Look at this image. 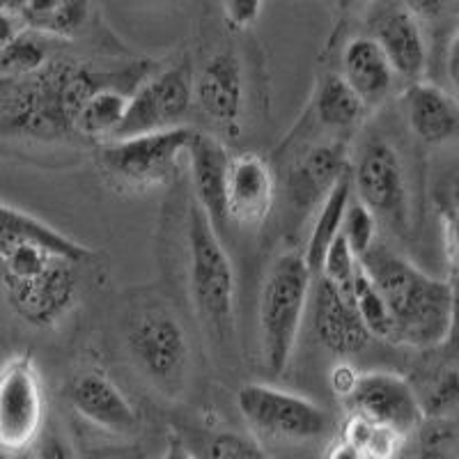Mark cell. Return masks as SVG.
<instances>
[{
    "label": "cell",
    "mask_w": 459,
    "mask_h": 459,
    "mask_svg": "<svg viewBox=\"0 0 459 459\" xmlns=\"http://www.w3.org/2000/svg\"><path fill=\"white\" fill-rule=\"evenodd\" d=\"M360 264L386 299L395 324L393 344L420 351L441 350L453 324L450 282L429 276L407 257L381 244H377Z\"/></svg>",
    "instance_id": "6da1fadb"
},
{
    "label": "cell",
    "mask_w": 459,
    "mask_h": 459,
    "mask_svg": "<svg viewBox=\"0 0 459 459\" xmlns=\"http://www.w3.org/2000/svg\"><path fill=\"white\" fill-rule=\"evenodd\" d=\"M0 278L7 306L35 329L63 322L79 299V264L0 237Z\"/></svg>",
    "instance_id": "7a4b0ae2"
},
{
    "label": "cell",
    "mask_w": 459,
    "mask_h": 459,
    "mask_svg": "<svg viewBox=\"0 0 459 459\" xmlns=\"http://www.w3.org/2000/svg\"><path fill=\"white\" fill-rule=\"evenodd\" d=\"M188 292L207 338L230 351L237 340V281L228 251L200 204L191 203L186 223Z\"/></svg>",
    "instance_id": "3957f363"
},
{
    "label": "cell",
    "mask_w": 459,
    "mask_h": 459,
    "mask_svg": "<svg viewBox=\"0 0 459 459\" xmlns=\"http://www.w3.org/2000/svg\"><path fill=\"white\" fill-rule=\"evenodd\" d=\"M313 287L315 273L303 253H282L266 272L257 306V324L262 359L266 370L273 375H282L292 360Z\"/></svg>",
    "instance_id": "277c9868"
},
{
    "label": "cell",
    "mask_w": 459,
    "mask_h": 459,
    "mask_svg": "<svg viewBox=\"0 0 459 459\" xmlns=\"http://www.w3.org/2000/svg\"><path fill=\"white\" fill-rule=\"evenodd\" d=\"M72 63L53 60L26 79L3 81V131L5 136H60L72 131L65 88Z\"/></svg>",
    "instance_id": "5b68a950"
},
{
    "label": "cell",
    "mask_w": 459,
    "mask_h": 459,
    "mask_svg": "<svg viewBox=\"0 0 459 459\" xmlns=\"http://www.w3.org/2000/svg\"><path fill=\"white\" fill-rule=\"evenodd\" d=\"M126 347L138 366L161 393H179L191 368V342L186 329L166 308L152 306L131 319Z\"/></svg>",
    "instance_id": "8992f818"
},
{
    "label": "cell",
    "mask_w": 459,
    "mask_h": 459,
    "mask_svg": "<svg viewBox=\"0 0 459 459\" xmlns=\"http://www.w3.org/2000/svg\"><path fill=\"white\" fill-rule=\"evenodd\" d=\"M195 131L188 126L113 138L100 152V163L115 184L150 188L170 179L178 161L188 154Z\"/></svg>",
    "instance_id": "52a82bcc"
},
{
    "label": "cell",
    "mask_w": 459,
    "mask_h": 459,
    "mask_svg": "<svg viewBox=\"0 0 459 459\" xmlns=\"http://www.w3.org/2000/svg\"><path fill=\"white\" fill-rule=\"evenodd\" d=\"M237 409L255 434L278 441H315L331 429L319 404L266 384H246L237 393Z\"/></svg>",
    "instance_id": "ba28073f"
},
{
    "label": "cell",
    "mask_w": 459,
    "mask_h": 459,
    "mask_svg": "<svg viewBox=\"0 0 459 459\" xmlns=\"http://www.w3.org/2000/svg\"><path fill=\"white\" fill-rule=\"evenodd\" d=\"M47 416L42 375L30 354H14L5 360L0 379V448L23 455L37 446Z\"/></svg>",
    "instance_id": "9c48e42d"
},
{
    "label": "cell",
    "mask_w": 459,
    "mask_h": 459,
    "mask_svg": "<svg viewBox=\"0 0 459 459\" xmlns=\"http://www.w3.org/2000/svg\"><path fill=\"white\" fill-rule=\"evenodd\" d=\"M351 184L359 203L395 232L409 223V191L404 166L395 147L384 138H372L360 147L351 166Z\"/></svg>",
    "instance_id": "30bf717a"
},
{
    "label": "cell",
    "mask_w": 459,
    "mask_h": 459,
    "mask_svg": "<svg viewBox=\"0 0 459 459\" xmlns=\"http://www.w3.org/2000/svg\"><path fill=\"white\" fill-rule=\"evenodd\" d=\"M194 81L186 65H178L143 81L131 94L117 138L141 136L182 126L194 101Z\"/></svg>",
    "instance_id": "8fae6325"
},
{
    "label": "cell",
    "mask_w": 459,
    "mask_h": 459,
    "mask_svg": "<svg viewBox=\"0 0 459 459\" xmlns=\"http://www.w3.org/2000/svg\"><path fill=\"white\" fill-rule=\"evenodd\" d=\"M347 407L351 413H360L377 423L388 425L404 437L420 428L425 420L411 381L395 372H366L360 377L354 395L347 400Z\"/></svg>",
    "instance_id": "7c38bea8"
},
{
    "label": "cell",
    "mask_w": 459,
    "mask_h": 459,
    "mask_svg": "<svg viewBox=\"0 0 459 459\" xmlns=\"http://www.w3.org/2000/svg\"><path fill=\"white\" fill-rule=\"evenodd\" d=\"M244 74L232 53H216L194 81V101L216 129L235 134L244 115Z\"/></svg>",
    "instance_id": "4fadbf2b"
},
{
    "label": "cell",
    "mask_w": 459,
    "mask_h": 459,
    "mask_svg": "<svg viewBox=\"0 0 459 459\" xmlns=\"http://www.w3.org/2000/svg\"><path fill=\"white\" fill-rule=\"evenodd\" d=\"M313 326L319 342L335 356L359 354L372 340L351 297L324 276L315 278Z\"/></svg>",
    "instance_id": "5bb4252c"
},
{
    "label": "cell",
    "mask_w": 459,
    "mask_h": 459,
    "mask_svg": "<svg viewBox=\"0 0 459 459\" xmlns=\"http://www.w3.org/2000/svg\"><path fill=\"white\" fill-rule=\"evenodd\" d=\"M69 402L79 416L100 429L120 437L138 432V413L125 393L101 372H81L69 386Z\"/></svg>",
    "instance_id": "9a60e30c"
},
{
    "label": "cell",
    "mask_w": 459,
    "mask_h": 459,
    "mask_svg": "<svg viewBox=\"0 0 459 459\" xmlns=\"http://www.w3.org/2000/svg\"><path fill=\"white\" fill-rule=\"evenodd\" d=\"M188 168L194 184L195 203L200 204L207 219L216 230L228 223V172L230 154L223 143L212 134L195 131L188 147Z\"/></svg>",
    "instance_id": "2e32d148"
},
{
    "label": "cell",
    "mask_w": 459,
    "mask_h": 459,
    "mask_svg": "<svg viewBox=\"0 0 459 459\" xmlns=\"http://www.w3.org/2000/svg\"><path fill=\"white\" fill-rule=\"evenodd\" d=\"M276 179L257 154H239L230 161L228 219L239 225H262L273 209Z\"/></svg>",
    "instance_id": "e0dca14e"
},
{
    "label": "cell",
    "mask_w": 459,
    "mask_h": 459,
    "mask_svg": "<svg viewBox=\"0 0 459 459\" xmlns=\"http://www.w3.org/2000/svg\"><path fill=\"white\" fill-rule=\"evenodd\" d=\"M420 23L402 3L386 7L372 23V37L391 60L397 79L407 83L420 81L428 65V44Z\"/></svg>",
    "instance_id": "ac0fdd59"
},
{
    "label": "cell",
    "mask_w": 459,
    "mask_h": 459,
    "mask_svg": "<svg viewBox=\"0 0 459 459\" xmlns=\"http://www.w3.org/2000/svg\"><path fill=\"white\" fill-rule=\"evenodd\" d=\"M351 172L344 143L315 145L294 159L287 172V194L299 209L322 204L335 184Z\"/></svg>",
    "instance_id": "d6986e66"
},
{
    "label": "cell",
    "mask_w": 459,
    "mask_h": 459,
    "mask_svg": "<svg viewBox=\"0 0 459 459\" xmlns=\"http://www.w3.org/2000/svg\"><path fill=\"white\" fill-rule=\"evenodd\" d=\"M402 101L409 129L425 145H438L457 134L459 106L444 88L428 81H416L407 85Z\"/></svg>",
    "instance_id": "ffe728a7"
},
{
    "label": "cell",
    "mask_w": 459,
    "mask_h": 459,
    "mask_svg": "<svg viewBox=\"0 0 459 459\" xmlns=\"http://www.w3.org/2000/svg\"><path fill=\"white\" fill-rule=\"evenodd\" d=\"M340 65H342L340 74L344 81L359 92V97L368 106L379 104L395 85V69L372 35L351 37L350 42L344 44Z\"/></svg>",
    "instance_id": "44dd1931"
},
{
    "label": "cell",
    "mask_w": 459,
    "mask_h": 459,
    "mask_svg": "<svg viewBox=\"0 0 459 459\" xmlns=\"http://www.w3.org/2000/svg\"><path fill=\"white\" fill-rule=\"evenodd\" d=\"M0 237L5 239H16L26 241V244L37 246V248H44V251L53 253L57 257H65V260L74 262V264H88L92 262L94 251L88 246L79 244V241L69 239L67 235H63L60 230L51 228L44 221L35 219L28 212L19 207H12V204H3V221H0Z\"/></svg>",
    "instance_id": "7402d4cb"
},
{
    "label": "cell",
    "mask_w": 459,
    "mask_h": 459,
    "mask_svg": "<svg viewBox=\"0 0 459 459\" xmlns=\"http://www.w3.org/2000/svg\"><path fill=\"white\" fill-rule=\"evenodd\" d=\"M351 200H354V184H351L350 172L347 178H342L335 184L333 191L317 207V216H315L313 230H310L306 253H303L315 278L322 273L326 255H329L335 241H338V237L342 235L344 216H347V209H350Z\"/></svg>",
    "instance_id": "603a6c76"
},
{
    "label": "cell",
    "mask_w": 459,
    "mask_h": 459,
    "mask_svg": "<svg viewBox=\"0 0 459 459\" xmlns=\"http://www.w3.org/2000/svg\"><path fill=\"white\" fill-rule=\"evenodd\" d=\"M313 110L317 120L335 134H350L363 122L370 106L344 81L342 74H326L315 90Z\"/></svg>",
    "instance_id": "cb8c5ba5"
},
{
    "label": "cell",
    "mask_w": 459,
    "mask_h": 459,
    "mask_svg": "<svg viewBox=\"0 0 459 459\" xmlns=\"http://www.w3.org/2000/svg\"><path fill=\"white\" fill-rule=\"evenodd\" d=\"M90 19V0H28L22 23L51 39H72Z\"/></svg>",
    "instance_id": "d4e9b609"
},
{
    "label": "cell",
    "mask_w": 459,
    "mask_h": 459,
    "mask_svg": "<svg viewBox=\"0 0 459 459\" xmlns=\"http://www.w3.org/2000/svg\"><path fill=\"white\" fill-rule=\"evenodd\" d=\"M129 101L131 97L125 90L115 88V85H104L79 110L76 122H74V134L113 141L125 125Z\"/></svg>",
    "instance_id": "484cf974"
},
{
    "label": "cell",
    "mask_w": 459,
    "mask_h": 459,
    "mask_svg": "<svg viewBox=\"0 0 459 459\" xmlns=\"http://www.w3.org/2000/svg\"><path fill=\"white\" fill-rule=\"evenodd\" d=\"M47 39L51 37L39 35L30 28H22L14 37L5 39L0 47V72L3 81L26 79L42 72L53 63L48 53Z\"/></svg>",
    "instance_id": "4316f807"
},
{
    "label": "cell",
    "mask_w": 459,
    "mask_h": 459,
    "mask_svg": "<svg viewBox=\"0 0 459 459\" xmlns=\"http://www.w3.org/2000/svg\"><path fill=\"white\" fill-rule=\"evenodd\" d=\"M453 363L457 360L446 356V366L434 368L423 375V379L411 381L425 418L441 420L459 409V368H455Z\"/></svg>",
    "instance_id": "83f0119b"
},
{
    "label": "cell",
    "mask_w": 459,
    "mask_h": 459,
    "mask_svg": "<svg viewBox=\"0 0 459 459\" xmlns=\"http://www.w3.org/2000/svg\"><path fill=\"white\" fill-rule=\"evenodd\" d=\"M340 437L350 441L366 459H397L404 444V434L360 413H351L347 418Z\"/></svg>",
    "instance_id": "f1b7e54d"
},
{
    "label": "cell",
    "mask_w": 459,
    "mask_h": 459,
    "mask_svg": "<svg viewBox=\"0 0 459 459\" xmlns=\"http://www.w3.org/2000/svg\"><path fill=\"white\" fill-rule=\"evenodd\" d=\"M351 301H354L356 310H359V317L363 319V324H366V329L370 331L372 338L384 340V342H393L395 340V324H393L386 299H384L381 290L377 287V282L370 278V273L363 269V264H360L359 273H356Z\"/></svg>",
    "instance_id": "f546056e"
},
{
    "label": "cell",
    "mask_w": 459,
    "mask_h": 459,
    "mask_svg": "<svg viewBox=\"0 0 459 459\" xmlns=\"http://www.w3.org/2000/svg\"><path fill=\"white\" fill-rule=\"evenodd\" d=\"M198 459H269V455L257 446L255 438L246 434L221 429V432L207 434L200 448L195 450Z\"/></svg>",
    "instance_id": "4dcf8cb0"
},
{
    "label": "cell",
    "mask_w": 459,
    "mask_h": 459,
    "mask_svg": "<svg viewBox=\"0 0 459 459\" xmlns=\"http://www.w3.org/2000/svg\"><path fill=\"white\" fill-rule=\"evenodd\" d=\"M377 230H379V219L372 214L370 209L359 200H351L347 216H344L342 235L350 241L351 251L356 253L359 260L368 255L377 246Z\"/></svg>",
    "instance_id": "1f68e13d"
},
{
    "label": "cell",
    "mask_w": 459,
    "mask_h": 459,
    "mask_svg": "<svg viewBox=\"0 0 459 459\" xmlns=\"http://www.w3.org/2000/svg\"><path fill=\"white\" fill-rule=\"evenodd\" d=\"M360 269V260L356 257V253L351 251L350 241L344 239V235L338 237V241L333 244V248L326 255L324 262V269L319 276L329 278L335 287H340L347 297H351V290H354L356 273Z\"/></svg>",
    "instance_id": "d6a6232c"
},
{
    "label": "cell",
    "mask_w": 459,
    "mask_h": 459,
    "mask_svg": "<svg viewBox=\"0 0 459 459\" xmlns=\"http://www.w3.org/2000/svg\"><path fill=\"white\" fill-rule=\"evenodd\" d=\"M32 450H35L32 459H79L67 434L63 429H57L56 425H47V429H44Z\"/></svg>",
    "instance_id": "836d02e7"
},
{
    "label": "cell",
    "mask_w": 459,
    "mask_h": 459,
    "mask_svg": "<svg viewBox=\"0 0 459 459\" xmlns=\"http://www.w3.org/2000/svg\"><path fill=\"white\" fill-rule=\"evenodd\" d=\"M262 5H264V0H223L225 19L232 28L244 30V28H251L257 22Z\"/></svg>",
    "instance_id": "e575fe53"
},
{
    "label": "cell",
    "mask_w": 459,
    "mask_h": 459,
    "mask_svg": "<svg viewBox=\"0 0 459 459\" xmlns=\"http://www.w3.org/2000/svg\"><path fill=\"white\" fill-rule=\"evenodd\" d=\"M360 372L356 370L354 366H351V363H347V360H340L338 366L333 368V370H331V375H329V384H331V388H333V393L335 395L340 397V400H350L351 395H354V391H356V386H359V381H360Z\"/></svg>",
    "instance_id": "d590c367"
},
{
    "label": "cell",
    "mask_w": 459,
    "mask_h": 459,
    "mask_svg": "<svg viewBox=\"0 0 459 459\" xmlns=\"http://www.w3.org/2000/svg\"><path fill=\"white\" fill-rule=\"evenodd\" d=\"M450 292H453V324H450V335L441 347V354L448 359L459 360V272L450 273Z\"/></svg>",
    "instance_id": "8d00e7d4"
},
{
    "label": "cell",
    "mask_w": 459,
    "mask_h": 459,
    "mask_svg": "<svg viewBox=\"0 0 459 459\" xmlns=\"http://www.w3.org/2000/svg\"><path fill=\"white\" fill-rule=\"evenodd\" d=\"M444 241L446 255H448L450 269L459 272V207L450 209L444 219Z\"/></svg>",
    "instance_id": "74e56055"
},
{
    "label": "cell",
    "mask_w": 459,
    "mask_h": 459,
    "mask_svg": "<svg viewBox=\"0 0 459 459\" xmlns=\"http://www.w3.org/2000/svg\"><path fill=\"white\" fill-rule=\"evenodd\" d=\"M400 3L420 22H434L453 5V0H400Z\"/></svg>",
    "instance_id": "f35d334b"
},
{
    "label": "cell",
    "mask_w": 459,
    "mask_h": 459,
    "mask_svg": "<svg viewBox=\"0 0 459 459\" xmlns=\"http://www.w3.org/2000/svg\"><path fill=\"white\" fill-rule=\"evenodd\" d=\"M444 67H446V79H448V83L453 85L455 92L459 94V26L455 28V32L448 39V47H446Z\"/></svg>",
    "instance_id": "ab89813d"
},
{
    "label": "cell",
    "mask_w": 459,
    "mask_h": 459,
    "mask_svg": "<svg viewBox=\"0 0 459 459\" xmlns=\"http://www.w3.org/2000/svg\"><path fill=\"white\" fill-rule=\"evenodd\" d=\"M326 459H366V457H363V455H360L359 450L350 444V441H344V438L340 437L338 441H335V444L329 448Z\"/></svg>",
    "instance_id": "60d3db41"
},
{
    "label": "cell",
    "mask_w": 459,
    "mask_h": 459,
    "mask_svg": "<svg viewBox=\"0 0 459 459\" xmlns=\"http://www.w3.org/2000/svg\"><path fill=\"white\" fill-rule=\"evenodd\" d=\"M161 459H198V457H195L194 450H188L186 446L182 444V441H178V438H172L170 444H168L166 453H163Z\"/></svg>",
    "instance_id": "b9f144b4"
},
{
    "label": "cell",
    "mask_w": 459,
    "mask_h": 459,
    "mask_svg": "<svg viewBox=\"0 0 459 459\" xmlns=\"http://www.w3.org/2000/svg\"><path fill=\"white\" fill-rule=\"evenodd\" d=\"M28 0H0V10H3V16H14L22 22V14L26 10Z\"/></svg>",
    "instance_id": "7bdbcfd3"
},
{
    "label": "cell",
    "mask_w": 459,
    "mask_h": 459,
    "mask_svg": "<svg viewBox=\"0 0 459 459\" xmlns=\"http://www.w3.org/2000/svg\"><path fill=\"white\" fill-rule=\"evenodd\" d=\"M338 3V7L342 12H354V10H360V7L370 5L372 0H335Z\"/></svg>",
    "instance_id": "ee69618b"
},
{
    "label": "cell",
    "mask_w": 459,
    "mask_h": 459,
    "mask_svg": "<svg viewBox=\"0 0 459 459\" xmlns=\"http://www.w3.org/2000/svg\"><path fill=\"white\" fill-rule=\"evenodd\" d=\"M3 459H30V453H23V455H12V453H3Z\"/></svg>",
    "instance_id": "f6af8a7d"
},
{
    "label": "cell",
    "mask_w": 459,
    "mask_h": 459,
    "mask_svg": "<svg viewBox=\"0 0 459 459\" xmlns=\"http://www.w3.org/2000/svg\"><path fill=\"white\" fill-rule=\"evenodd\" d=\"M453 188H455V200H457V204H459V166H457V172H455Z\"/></svg>",
    "instance_id": "bcb514c9"
}]
</instances>
